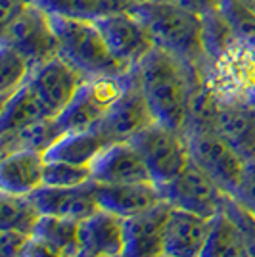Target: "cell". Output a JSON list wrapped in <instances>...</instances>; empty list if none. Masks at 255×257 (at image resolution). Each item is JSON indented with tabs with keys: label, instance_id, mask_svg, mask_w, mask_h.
I'll return each mask as SVG.
<instances>
[{
	"label": "cell",
	"instance_id": "6da1fadb",
	"mask_svg": "<svg viewBox=\"0 0 255 257\" xmlns=\"http://www.w3.org/2000/svg\"><path fill=\"white\" fill-rule=\"evenodd\" d=\"M202 73L203 67L188 65L160 46H156L131 71L148 102L154 119L181 133H184L188 119L192 86Z\"/></svg>",
	"mask_w": 255,
	"mask_h": 257
},
{
	"label": "cell",
	"instance_id": "7a4b0ae2",
	"mask_svg": "<svg viewBox=\"0 0 255 257\" xmlns=\"http://www.w3.org/2000/svg\"><path fill=\"white\" fill-rule=\"evenodd\" d=\"M133 14L146 25L156 46L194 67H205L202 18L169 0H146L135 4Z\"/></svg>",
	"mask_w": 255,
	"mask_h": 257
},
{
	"label": "cell",
	"instance_id": "3957f363",
	"mask_svg": "<svg viewBox=\"0 0 255 257\" xmlns=\"http://www.w3.org/2000/svg\"><path fill=\"white\" fill-rule=\"evenodd\" d=\"M50 22L60 43V56L86 79L123 77L131 73L111 56L96 22L73 20L58 14H50Z\"/></svg>",
	"mask_w": 255,
	"mask_h": 257
},
{
	"label": "cell",
	"instance_id": "277c9868",
	"mask_svg": "<svg viewBox=\"0 0 255 257\" xmlns=\"http://www.w3.org/2000/svg\"><path fill=\"white\" fill-rule=\"evenodd\" d=\"M144 160L152 181L165 186L181 175L190 163L186 135L161 123H152L129 140Z\"/></svg>",
	"mask_w": 255,
	"mask_h": 257
},
{
	"label": "cell",
	"instance_id": "5b68a950",
	"mask_svg": "<svg viewBox=\"0 0 255 257\" xmlns=\"http://www.w3.org/2000/svg\"><path fill=\"white\" fill-rule=\"evenodd\" d=\"M131 83V73L123 77H96L85 79L79 86L71 102L58 113L56 119L64 133H79L94 128L107 109L115 104V100Z\"/></svg>",
	"mask_w": 255,
	"mask_h": 257
},
{
	"label": "cell",
	"instance_id": "8992f818",
	"mask_svg": "<svg viewBox=\"0 0 255 257\" xmlns=\"http://www.w3.org/2000/svg\"><path fill=\"white\" fill-rule=\"evenodd\" d=\"M2 43L23 54L33 67L60 54L50 14L33 0L10 25L2 27Z\"/></svg>",
	"mask_w": 255,
	"mask_h": 257
},
{
	"label": "cell",
	"instance_id": "52a82bcc",
	"mask_svg": "<svg viewBox=\"0 0 255 257\" xmlns=\"http://www.w3.org/2000/svg\"><path fill=\"white\" fill-rule=\"evenodd\" d=\"M186 140L190 160L209 175L224 194L234 196L244 171V158L215 131L192 133L186 135Z\"/></svg>",
	"mask_w": 255,
	"mask_h": 257
},
{
	"label": "cell",
	"instance_id": "ba28073f",
	"mask_svg": "<svg viewBox=\"0 0 255 257\" xmlns=\"http://www.w3.org/2000/svg\"><path fill=\"white\" fill-rule=\"evenodd\" d=\"M163 192V200L169 202L173 207H181L192 213L213 219L223 211V205L228 198L217 182L190 160L186 169L169 184L160 186Z\"/></svg>",
	"mask_w": 255,
	"mask_h": 257
},
{
	"label": "cell",
	"instance_id": "9c48e42d",
	"mask_svg": "<svg viewBox=\"0 0 255 257\" xmlns=\"http://www.w3.org/2000/svg\"><path fill=\"white\" fill-rule=\"evenodd\" d=\"M96 25L104 35L111 56L129 71H133L156 48L146 25L133 14V10L107 16L104 20H98Z\"/></svg>",
	"mask_w": 255,
	"mask_h": 257
},
{
	"label": "cell",
	"instance_id": "30bf717a",
	"mask_svg": "<svg viewBox=\"0 0 255 257\" xmlns=\"http://www.w3.org/2000/svg\"><path fill=\"white\" fill-rule=\"evenodd\" d=\"M85 79L86 77L79 69H75L58 54L43 64L35 65L27 83L43 100L48 113L56 117L71 102V98L79 90V86L85 83Z\"/></svg>",
	"mask_w": 255,
	"mask_h": 257
},
{
	"label": "cell",
	"instance_id": "8fae6325",
	"mask_svg": "<svg viewBox=\"0 0 255 257\" xmlns=\"http://www.w3.org/2000/svg\"><path fill=\"white\" fill-rule=\"evenodd\" d=\"M152 123H156L154 113L131 75V83L125 92L117 98L115 104L107 109V113L94 128L100 131L109 142H129Z\"/></svg>",
	"mask_w": 255,
	"mask_h": 257
},
{
	"label": "cell",
	"instance_id": "7c38bea8",
	"mask_svg": "<svg viewBox=\"0 0 255 257\" xmlns=\"http://www.w3.org/2000/svg\"><path fill=\"white\" fill-rule=\"evenodd\" d=\"M171 207L163 200L142 213L123 219V257L163 255V232Z\"/></svg>",
	"mask_w": 255,
	"mask_h": 257
},
{
	"label": "cell",
	"instance_id": "4fadbf2b",
	"mask_svg": "<svg viewBox=\"0 0 255 257\" xmlns=\"http://www.w3.org/2000/svg\"><path fill=\"white\" fill-rule=\"evenodd\" d=\"M92 181L102 184L154 182L144 160L131 142H109L90 163Z\"/></svg>",
	"mask_w": 255,
	"mask_h": 257
},
{
	"label": "cell",
	"instance_id": "5bb4252c",
	"mask_svg": "<svg viewBox=\"0 0 255 257\" xmlns=\"http://www.w3.org/2000/svg\"><path fill=\"white\" fill-rule=\"evenodd\" d=\"M211 226L213 219L181 207H171L163 232V255L200 257L211 234Z\"/></svg>",
	"mask_w": 255,
	"mask_h": 257
},
{
	"label": "cell",
	"instance_id": "9a60e30c",
	"mask_svg": "<svg viewBox=\"0 0 255 257\" xmlns=\"http://www.w3.org/2000/svg\"><path fill=\"white\" fill-rule=\"evenodd\" d=\"M31 202L41 215L65 217L73 221H83L88 215L98 211L100 207L94 198V181H88L81 186L58 188L43 184L33 194H29Z\"/></svg>",
	"mask_w": 255,
	"mask_h": 257
},
{
	"label": "cell",
	"instance_id": "2e32d148",
	"mask_svg": "<svg viewBox=\"0 0 255 257\" xmlns=\"http://www.w3.org/2000/svg\"><path fill=\"white\" fill-rule=\"evenodd\" d=\"M94 198L100 209L109 211L121 219H127L163 202V192L156 182H129V184L94 182Z\"/></svg>",
	"mask_w": 255,
	"mask_h": 257
},
{
	"label": "cell",
	"instance_id": "e0dca14e",
	"mask_svg": "<svg viewBox=\"0 0 255 257\" xmlns=\"http://www.w3.org/2000/svg\"><path fill=\"white\" fill-rule=\"evenodd\" d=\"M46 161L41 152L12 150L0 161V186L4 194L29 196L44 184Z\"/></svg>",
	"mask_w": 255,
	"mask_h": 257
},
{
	"label": "cell",
	"instance_id": "ac0fdd59",
	"mask_svg": "<svg viewBox=\"0 0 255 257\" xmlns=\"http://www.w3.org/2000/svg\"><path fill=\"white\" fill-rule=\"evenodd\" d=\"M123 219L98 209L79 221V247L90 255H123Z\"/></svg>",
	"mask_w": 255,
	"mask_h": 257
},
{
	"label": "cell",
	"instance_id": "d6986e66",
	"mask_svg": "<svg viewBox=\"0 0 255 257\" xmlns=\"http://www.w3.org/2000/svg\"><path fill=\"white\" fill-rule=\"evenodd\" d=\"M109 144V140L96 128L65 133L44 152V161H65L73 165H90L92 160Z\"/></svg>",
	"mask_w": 255,
	"mask_h": 257
},
{
	"label": "cell",
	"instance_id": "ffe728a7",
	"mask_svg": "<svg viewBox=\"0 0 255 257\" xmlns=\"http://www.w3.org/2000/svg\"><path fill=\"white\" fill-rule=\"evenodd\" d=\"M46 117H52V115L48 113V109L43 104V100L39 98V94L35 92V88L29 83H25L22 88H18L10 98H6L2 102L0 133L12 135L35 121Z\"/></svg>",
	"mask_w": 255,
	"mask_h": 257
},
{
	"label": "cell",
	"instance_id": "44dd1931",
	"mask_svg": "<svg viewBox=\"0 0 255 257\" xmlns=\"http://www.w3.org/2000/svg\"><path fill=\"white\" fill-rule=\"evenodd\" d=\"M43 6L48 14H58L64 18L98 22L107 16L129 12L135 4L131 0H33Z\"/></svg>",
	"mask_w": 255,
	"mask_h": 257
},
{
	"label": "cell",
	"instance_id": "7402d4cb",
	"mask_svg": "<svg viewBox=\"0 0 255 257\" xmlns=\"http://www.w3.org/2000/svg\"><path fill=\"white\" fill-rule=\"evenodd\" d=\"M62 135H65V133L62 131L56 117L41 119V121H35L31 125L20 128L18 133L2 135V152L8 154L12 150H22L23 148V150L44 154Z\"/></svg>",
	"mask_w": 255,
	"mask_h": 257
},
{
	"label": "cell",
	"instance_id": "603a6c76",
	"mask_svg": "<svg viewBox=\"0 0 255 257\" xmlns=\"http://www.w3.org/2000/svg\"><path fill=\"white\" fill-rule=\"evenodd\" d=\"M35 238H39L54 251L62 253L64 257H75L79 247V221L54 217V215H41L39 223L35 226Z\"/></svg>",
	"mask_w": 255,
	"mask_h": 257
},
{
	"label": "cell",
	"instance_id": "cb8c5ba5",
	"mask_svg": "<svg viewBox=\"0 0 255 257\" xmlns=\"http://www.w3.org/2000/svg\"><path fill=\"white\" fill-rule=\"evenodd\" d=\"M200 257H249L242 234L224 211L213 217L211 234L207 238Z\"/></svg>",
	"mask_w": 255,
	"mask_h": 257
},
{
	"label": "cell",
	"instance_id": "d4e9b609",
	"mask_svg": "<svg viewBox=\"0 0 255 257\" xmlns=\"http://www.w3.org/2000/svg\"><path fill=\"white\" fill-rule=\"evenodd\" d=\"M0 207H2V219H0L2 230H16L22 234L33 236L41 213L29 196H14L2 192Z\"/></svg>",
	"mask_w": 255,
	"mask_h": 257
},
{
	"label": "cell",
	"instance_id": "484cf974",
	"mask_svg": "<svg viewBox=\"0 0 255 257\" xmlns=\"http://www.w3.org/2000/svg\"><path fill=\"white\" fill-rule=\"evenodd\" d=\"M33 71L29 60L10 44L2 43L0 48V96L2 102L10 98L18 88H22Z\"/></svg>",
	"mask_w": 255,
	"mask_h": 257
},
{
	"label": "cell",
	"instance_id": "4316f807",
	"mask_svg": "<svg viewBox=\"0 0 255 257\" xmlns=\"http://www.w3.org/2000/svg\"><path fill=\"white\" fill-rule=\"evenodd\" d=\"M221 12L232 25L236 37L255 54V6L242 0H223Z\"/></svg>",
	"mask_w": 255,
	"mask_h": 257
},
{
	"label": "cell",
	"instance_id": "83f0119b",
	"mask_svg": "<svg viewBox=\"0 0 255 257\" xmlns=\"http://www.w3.org/2000/svg\"><path fill=\"white\" fill-rule=\"evenodd\" d=\"M92 181L90 165H73L65 161H46L44 167V184L58 188L81 186Z\"/></svg>",
	"mask_w": 255,
	"mask_h": 257
},
{
	"label": "cell",
	"instance_id": "f1b7e54d",
	"mask_svg": "<svg viewBox=\"0 0 255 257\" xmlns=\"http://www.w3.org/2000/svg\"><path fill=\"white\" fill-rule=\"evenodd\" d=\"M232 198L238 200L244 207H247L251 213H255V158L245 160L244 171H242L238 188Z\"/></svg>",
	"mask_w": 255,
	"mask_h": 257
},
{
	"label": "cell",
	"instance_id": "f546056e",
	"mask_svg": "<svg viewBox=\"0 0 255 257\" xmlns=\"http://www.w3.org/2000/svg\"><path fill=\"white\" fill-rule=\"evenodd\" d=\"M31 236L16 232V230H2V257H20L23 247Z\"/></svg>",
	"mask_w": 255,
	"mask_h": 257
},
{
	"label": "cell",
	"instance_id": "4dcf8cb0",
	"mask_svg": "<svg viewBox=\"0 0 255 257\" xmlns=\"http://www.w3.org/2000/svg\"><path fill=\"white\" fill-rule=\"evenodd\" d=\"M169 2L192 12V14H196V16H200V18L209 16L213 12H219L221 6H223V0H169Z\"/></svg>",
	"mask_w": 255,
	"mask_h": 257
},
{
	"label": "cell",
	"instance_id": "1f68e13d",
	"mask_svg": "<svg viewBox=\"0 0 255 257\" xmlns=\"http://www.w3.org/2000/svg\"><path fill=\"white\" fill-rule=\"evenodd\" d=\"M29 2H31V0H0V10H2L0 23H2V27L10 25V23L27 8Z\"/></svg>",
	"mask_w": 255,
	"mask_h": 257
},
{
	"label": "cell",
	"instance_id": "d6a6232c",
	"mask_svg": "<svg viewBox=\"0 0 255 257\" xmlns=\"http://www.w3.org/2000/svg\"><path fill=\"white\" fill-rule=\"evenodd\" d=\"M20 257H64V255L58 253V251H54L52 247L46 246V244L41 242L39 238L31 236V238L27 240V244H25V247H23V251Z\"/></svg>",
	"mask_w": 255,
	"mask_h": 257
},
{
	"label": "cell",
	"instance_id": "836d02e7",
	"mask_svg": "<svg viewBox=\"0 0 255 257\" xmlns=\"http://www.w3.org/2000/svg\"><path fill=\"white\" fill-rule=\"evenodd\" d=\"M75 257H123V255H90V253H85V251H79Z\"/></svg>",
	"mask_w": 255,
	"mask_h": 257
},
{
	"label": "cell",
	"instance_id": "e575fe53",
	"mask_svg": "<svg viewBox=\"0 0 255 257\" xmlns=\"http://www.w3.org/2000/svg\"><path fill=\"white\" fill-rule=\"evenodd\" d=\"M242 2H245V4H249V6H255V0H242Z\"/></svg>",
	"mask_w": 255,
	"mask_h": 257
},
{
	"label": "cell",
	"instance_id": "d590c367",
	"mask_svg": "<svg viewBox=\"0 0 255 257\" xmlns=\"http://www.w3.org/2000/svg\"><path fill=\"white\" fill-rule=\"evenodd\" d=\"M161 257H169V255H161Z\"/></svg>",
	"mask_w": 255,
	"mask_h": 257
}]
</instances>
